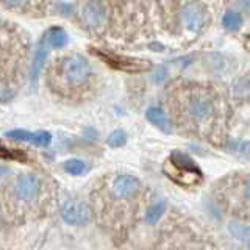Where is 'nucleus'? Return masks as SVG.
<instances>
[{"label": "nucleus", "mask_w": 250, "mask_h": 250, "mask_svg": "<svg viewBox=\"0 0 250 250\" xmlns=\"http://www.w3.org/2000/svg\"><path fill=\"white\" fill-rule=\"evenodd\" d=\"M50 47L47 45L45 39L42 36V39L39 41V44L36 45V50H35V60H33V66H31V80L36 82L38 80V75L41 72V69L44 67L45 61H47V50Z\"/></svg>", "instance_id": "obj_16"}, {"label": "nucleus", "mask_w": 250, "mask_h": 250, "mask_svg": "<svg viewBox=\"0 0 250 250\" xmlns=\"http://www.w3.org/2000/svg\"><path fill=\"white\" fill-rule=\"evenodd\" d=\"M53 3L55 0H0V6L3 10L31 19L49 16L53 10Z\"/></svg>", "instance_id": "obj_11"}, {"label": "nucleus", "mask_w": 250, "mask_h": 250, "mask_svg": "<svg viewBox=\"0 0 250 250\" xmlns=\"http://www.w3.org/2000/svg\"><path fill=\"white\" fill-rule=\"evenodd\" d=\"M30 38L18 23L0 19V102L11 100L25 83Z\"/></svg>", "instance_id": "obj_6"}, {"label": "nucleus", "mask_w": 250, "mask_h": 250, "mask_svg": "<svg viewBox=\"0 0 250 250\" xmlns=\"http://www.w3.org/2000/svg\"><path fill=\"white\" fill-rule=\"evenodd\" d=\"M0 156H2V158H21V155H16L11 150H8L6 147H2V146H0Z\"/></svg>", "instance_id": "obj_23"}, {"label": "nucleus", "mask_w": 250, "mask_h": 250, "mask_svg": "<svg viewBox=\"0 0 250 250\" xmlns=\"http://www.w3.org/2000/svg\"><path fill=\"white\" fill-rule=\"evenodd\" d=\"M86 164L82 161V160H77V158H72V160H67L64 163V170L67 172L69 175H82L86 172Z\"/></svg>", "instance_id": "obj_21"}, {"label": "nucleus", "mask_w": 250, "mask_h": 250, "mask_svg": "<svg viewBox=\"0 0 250 250\" xmlns=\"http://www.w3.org/2000/svg\"><path fill=\"white\" fill-rule=\"evenodd\" d=\"M44 39L50 49H62L67 44V33L60 27H53L44 35Z\"/></svg>", "instance_id": "obj_17"}, {"label": "nucleus", "mask_w": 250, "mask_h": 250, "mask_svg": "<svg viewBox=\"0 0 250 250\" xmlns=\"http://www.w3.org/2000/svg\"><path fill=\"white\" fill-rule=\"evenodd\" d=\"M213 194L224 211L250 222V172H236L222 177Z\"/></svg>", "instance_id": "obj_9"}, {"label": "nucleus", "mask_w": 250, "mask_h": 250, "mask_svg": "<svg viewBox=\"0 0 250 250\" xmlns=\"http://www.w3.org/2000/svg\"><path fill=\"white\" fill-rule=\"evenodd\" d=\"M164 172L170 177V180L180 185H197L202 182L203 174L195 164L191 156L185 155L183 152H172L169 156L167 164L164 166Z\"/></svg>", "instance_id": "obj_10"}, {"label": "nucleus", "mask_w": 250, "mask_h": 250, "mask_svg": "<svg viewBox=\"0 0 250 250\" xmlns=\"http://www.w3.org/2000/svg\"><path fill=\"white\" fill-rule=\"evenodd\" d=\"M222 23H224V27L227 30L236 31L242 25V16L238 11H227L225 16H224V19H222Z\"/></svg>", "instance_id": "obj_20"}, {"label": "nucleus", "mask_w": 250, "mask_h": 250, "mask_svg": "<svg viewBox=\"0 0 250 250\" xmlns=\"http://www.w3.org/2000/svg\"><path fill=\"white\" fill-rule=\"evenodd\" d=\"M61 216H62V221H64L67 225L84 227L91 222L92 209L88 203H84L83 200L72 199V200H66L62 203Z\"/></svg>", "instance_id": "obj_12"}, {"label": "nucleus", "mask_w": 250, "mask_h": 250, "mask_svg": "<svg viewBox=\"0 0 250 250\" xmlns=\"http://www.w3.org/2000/svg\"><path fill=\"white\" fill-rule=\"evenodd\" d=\"M55 203V189L47 178L21 174L0 191V208L8 221H28L47 214Z\"/></svg>", "instance_id": "obj_5"}, {"label": "nucleus", "mask_w": 250, "mask_h": 250, "mask_svg": "<svg viewBox=\"0 0 250 250\" xmlns=\"http://www.w3.org/2000/svg\"><path fill=\"white\" fill-rule=\"evenodd\" d=\"M164 211H166V203H164V202H158V203H155V205L148 207L147 211H146V221H147V224L155 225L156 222L160 221V217L164 214Z\"/></svg>", "instance_id": "obj_19"}, {"label": "nucleus", "mask_w": 250, "mask_h": 250, "mask_svg": "<svg viewBox=\"0 0 250 250\" xmlns=\"http://www.w3.org/2000/svg\"><path fill=\"white\" fill-rule=\"evenodd\" d=\"M239 5L246 10H250V0H239Z\"/></svg>", "instance_id": "obj_24"}, {"label": "nucleus", "mask_w": 250, "mask_h": 250, "mask_svg": "<svg viewBox=\"0 0 250 250\" xmlns=\"http://www.w3.org/2000/svg\"><path fill=\"white\" fill-rule=\"evenodd\" d=\"M96 55L104 61H106L109 66H113L116 69H122V70H130V72H143L150 67V62L144 61V60H135V58H128V57H121V55L113 53V52H100L97 50Z\"/></svg>", "instance_id": "obj_13"}, {"label": "nucleus", "mask_w": 250, "mask_h": 250, "mask_svg": "<svg viewBox=\"0 0 250 250\" xmlns=\"http://www.w3.org/2000/svg\"><path fill=\"white\" fill-rule=\"evenodd\" d=\"M45 84L57 99L69 104H82L97 94L100 77L82 53L64 52L49 62Z\"/></svg>", "instance_id": "obj_4"}, {"label": "nucleus", "mask_w": 250, "mask_h": 250, "mask_svg": "<svg viewBox=\"0 0 250 250\" xmlns=\"http://www.w3.org/2000/svg\"><path fill=\"white\" fill-rule=\"evenodd\" d=\"M153 18L164 33L197 35L209 23L208 0H155Z\"/></svg>", "instance_id": "obj_7"}, {"label": "nucleus", "mask_w": 250, "mask_h": 250, "mask_svg": "<svg viewBox=\"0 0 250 250\" xmlns=\"http://www.w3.org/2000/svg\"><path fill=\"white\" fill-rule=\"evenodd\" d=\"M147 119L150 124H153L156 128H160L163 131L169 133L172 130V122L169 119V116L164 113V109L160 106H152L147 109Z\"/></svg>", "instance_id": "obj_15"}, {"label": "nucleus", "mask_w": 250, "mask_h": 250, "mask_svg": "<svg viewBox=\"0 0 250 250\" xmlns=\"http://www.w3.org/2000/svg\"><path fill=\"white\" fill-rule=\"evenodd\" d=\"M127 143V135L122 130H114L111 135L108 136V146L109 147H122Z\"/></svg>", "instance_id": "obj_22"}, {"label": "nucleus", "mask_w": 250, "mask_h": 250, "mask_svg": "<svg viewBox=\"0 0 250 250\" xmlns=\"http://www.w3.org/2000/svg\"><path fill=\"white\" fill-rule=\"evenodd\" d=\"M167 108L174 124L188 136L222 144L230 108L216 86L192 80L174 82L167 89Z\"/></svg>", "instance_id": "obj_1"}, {"label": "nucleus", "mask_w": 250, "mask_h": 250, "mask_svg": "<svg viewBox=\"0 0 250 250\" xmlns=\"http://www.w3.org/2000/svg\"><path fill=\"white\" fill-rule=\"evenodd\" d=\"M74 16L86 33L105 45L136 44L150 31L141 0H77Z\"/></svg>", "instance_id": "obj_2"}, {"label": "nucleus", "mask_w": 250, "mask_h": 250, "mask_svg": "<svg viewBox=\"0 0 250 250\" xmlns=\"http://www.w3.org/2000/svg\"><path fill=\"white\" fill-rule=\"evenodd\" d=\"M6 138L14 141H27V143H31L38 147H47L52 143V135L49 131L30 133L27 130H11L6 133Z\"/></svg>", "instance_id": "obj_14"}, {"label": "nucleus", "mask_w": 250, "mask_h": 250, "mask_svg": "<svg viewBox=\"0 0 250 250\" xmlns=\"http://www.w3.org/2000/svg\"><path fill=\"white\" fill-rule=\"evenodd\" d=\"M231 94L238 100H249L250 99V74L238 78L231 86Z\"/></svg>", "instance_id": "obj_18"}, {"label": "nucleus", "mask_w": 250, "mask_h": 250, "mask_svg": "<svg viewBox=\"0 0 250 250\" xmlns=\"http://www.w3.org/2000/svg\"><path fill=\"white\" fill-rule=\"evenodd\" d=\"M155 250H222L205 227L188 217H174L163 227Z\"/></svg>", "instance_id": "obj_8"}, {"label": "nucleus", "mask_w": 250, "mask_h": 250, "mask_svg": "<svg viewBox=\"0 0 250 250\" xmlns=\"http://www.w3.org/2000/svg\"><path fill=\"white\" fill-rule=\"evenodd\" d=\"M144 188L141 180L130 174L106 175L91 194V209L99 222L114 233L131 229L141 213Z\"/></svg>", "instance_id": "obj_3"}]
</instances>
